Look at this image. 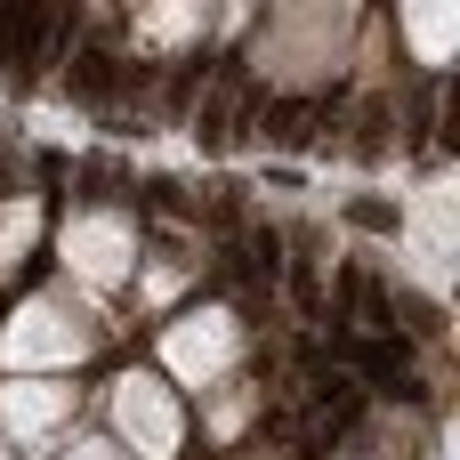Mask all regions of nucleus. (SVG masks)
<instances>
[{
	"instance_id": "20e7f679",
	"label": "nucleus",
	"mask_w": 460,
	"mask_h": 460,
	"mask_svg": "<svg viewBox=\"0 0 460 460\" xmlns=\"http://www.w3.org/2000/svg\"><path fill=\"white\" fill-rule=\"evenodd\" d=\"M388 121H396V113H388V105H380V97H372V105H364V113H356V137H348V146H356V154H364V162H380V154H388V146H396V129H388Z\"/></svg>"
},
{
	"instance_id": "39448f33",
	"label": "nucleus",
	"mask_w": 460,
	"mask_h": 460,
	"mask_svg": "<svg viewBox=\"0 0 460 460\" xmlns=\"http://www.w3.org/2000/svg\"><path fill=\"white\" fill-rule=\"evenodd\" d=\"M348 218H356L364 234H396V210H388V202H348Z\"/></svg>"
},
{
	"instance_id": "f03ea898",
	"label": "nucleus",
	"mask_w": 460,
	"mask_h": 460,
	"mask_svg": "<svg viewBox=\"0 0 460 460\" xmlns=\"http://www.w3.org/2000/svg\"><path fill=\"white\" fill-rule=\"evenodd\" d=\"M348 364L364 380H388V388H412V348L396 332H372V340H348Z\"/></svg>"
},
{
	"instance_id": "f257e3e1",
	"label": "nucleus",
	"mask_w": 460,
	"mask_h": 460,
	"mask_svg": "<svg viewBox=\"0 0 460 460\" xmlns=\"http://www.w3.org/2000/svg\"><path fill=\"white\" fill-rule=\"evenodd\" d=\"M259 121H267V146H291V154L340 129V121H332V105H299V97H283V105H259Z\"/></svg>"
},
{
	"instance_id": "7ed1b4c3",
	"label": "nucleus",
	"mask_w": 460,
	"mask_h": 460,
	"mask_svg": "<svg viewBox=\"0 0 460 460\" xmlns=\"http://www.w3.org/2000/svg\"><path fill=\"white\" fill-rule=\"evenodd\" d=\"M129 81H137V73H129V65H121L113 49H89V57L73 65V97H89V105H105V97H121Z\"/></svg>"
}]
</instances>
